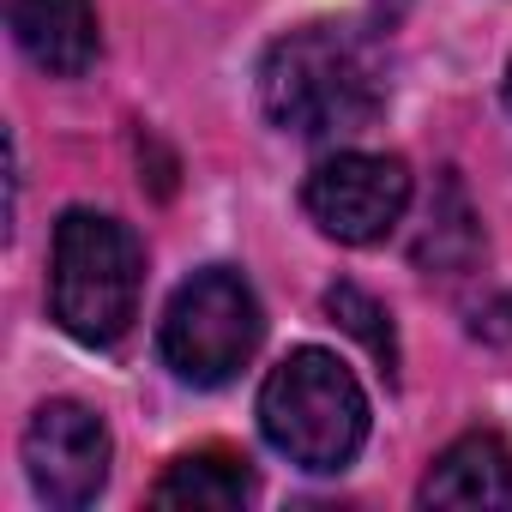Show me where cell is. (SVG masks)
Returning a JSON list of instances; mask_svg holds the SVG:
<instances>
[{
	"mask_svg": "<svg viewBox=\"0 0 512 512\" xmlns=\"http://www.w3.org/2000/svg\"><path fill=\"white\" fill-rule=\"evenodd\" d=\"M386 97H392L386 49L362 25H338V19L302 25L278 37L260 61V103L296 139L362 133L374 127Z\"/></svg>",
	"mask_w": 512,
	"mask_h": 512,
	"instance_id": "obj_1",
	"label": "cell"
},
{
	"mask_svg": "<svg viewBox=\"0 0 512 512\" xmlns=\"http://www.w3.org/2000/svg\"><path fill=\"white\" fill-rule=\"evenodd\" d=\"M139 284H145V247L121 217L73 205L55 223L49 302H55V320L67 338L115 344L139 314Z\"/></svg>",
	"mask_w": 512,
	"mask_h": 512,
	"instance_id": "obj_2",
	"label": "cell"
},
{
	"mask_svg": "<svg viewBox=\"0 0 512 512\" xmlns=\"http://www.w3.org/2000/svg\"><path fill=\"white\" fill-rule=\"evenodd\" d=\"M266 440L302 470H344L368 440V392L332 350H290L260 386Z\"/></svg>",
	"mask_w": 512,
	"mask_h": 512,
	"instance_id": "obj_3",
	"label": "cell"
},
{
	"mask_svg": "<svg viewBox=\"0 0 512 512\" xmlns=\"http://www.w3.org/2000/svg\"><path fill=\"white\" fill-rule=\"evenodd\" d=\"M266 338V314L253 284L229 266L193 272L163 314V362L187 380V386H223L235 380L253 350Z\"/></svg>",
	"mask_w": 512,
	"mask_h": 512,
	"instance_id": "obj_4",
	"label": "cell"
},
{
	"mask_svg": "<svg viewBox=\"0 0 512 512\" xmlns=\"http://www.w3.org/2000/svg\"><path fill=\"white\" fill-rule=\"evenodd\" d=\"M308 217L344 241V247H368L386 241L410 205V169L398 157L380 151H338L308 175Z\"/></svg>",
	"mask_w": 512,
	"mask_h": 512,
	"instance_id": "obj_5",
	"label": "cell"
},
{
	"mask_svg": "<svg viewBox=\"0 0 512 512\" xmlns=\"http://www.w3.org/2000/svg\"><path fill=\"white\" fill-rule=\"evenodd\" d=\"M109 428L91 404H73V398H55L31 416L25 428V476L37 488V500L61 506V512H79L103 494L109 482Z\"/></svg>",
	"mask_w": 512,
	"mask_h": 512,
	"instance_id": "obj_6",
	"label": "cell"
},
{
	"mask_svg": "<svg viewBox=\"0 0 512 512\" xmlns=\"http://www.w3.org/2000/svg\"><path fill=\"white\" fill-rule=\"evenodd\" d=\"M422 506H512V446L494 428L458 434L416 488Z\"/></svg>",
	"mask_w": 512,
	"mask_h": 512,
	"instance_id": "obj_7",
	"label": "cell"
},
{
	"mask_svg": "<svg viewBox=\"0 0 512 512\" xmlns=\"http://www.w3.org/2000/svg\"><path fill=\"white\" fill-rule=\"evenodd\" d=\"M13 43L55 79H79L97 61V7L91 0H7Z\"/></svg>",
	"mask_w": 512,
	"mask_h": 512,
	"instance_id": "obj_8",
	"label": "cell"
},
{
	"mask_svg": "<svg viewBox=\"0 0 512 512\" xmlns=\"http://www.w3.org/2000/svg\"><path fill=\"white\" fill-rule=\"evenodd\" d=\"M247 500H253V470L241 452L223 446L181 452L151 488V506H181V512H235Z\"/></svg>",
	"mask_w": 512,
	"mask_h": 512,
	"instance_id": "obj_9",
	"label": "cell"
},
{
	"mask_svg": "<svg viewBox=\"0 0 512 512\" xmlns=\"http://www.w3.org/2000/svg\"><path fill=\"white\" fill-rule=\"evenodd\" d=\"M326 314L350 332V338H362L386 368H398V338H392V320H386V308L368 296V290H356V284H332L326 290Z\"/></svg>",
	"mask_w": 512,
	"mask_h": 512,
	"instance_id": "obj_10",
	"label": "cell"
},
{
	"mask_svg": "<svg viewBox=\"0 0 512 512\" xmlns=\"http://www.w3.org/2000/svg\"><path fill=\"white\" fill-rule=\"evenodd\" d=\"M506 109H512V67H506Z\"/></svg>",
	"mask_w": 512,
	"mask_h": 512,
	"instance_id": "obj_11",
	"label": "cell"
}]
</instances>
